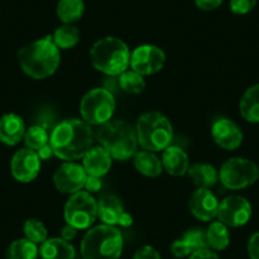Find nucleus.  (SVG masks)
Returning a JSON list of instances; mask_svg holds the SVG:
<instances>
[{
    "instance_id": "6",
    "label": "nucleus",
    "mask_w": 259,
    "mask_h": 259,
    "mask_svg": "<svg viewBox=\"0 0 259 259\" xmlns=\"http://www.w3.org/2000/svg\"><path fill=\"white\" fill-rule=\"evenodd\" d=\"M138 141L144 150L164 151L173 140V126L168 117L156 111L146 112L136 122Z\"/></svg>"
},
{
    "instance_id": "19",
    "label": "nucleus",
    "mask_w": 259,
    "mask_h": 259,
    "mask_svg": "<svg viewBox=\"0 0 259 259\" xmlns=\"http://www.w3.org/2000/svg\"><path fill=\"white\" fill-rule=\"evenodd\" d=\"M98 205V218L103 224L109 226L119 225L122 216L126 212L118 197L113 194H104L97 201Z\"/></svg>"
},
{
    "instance_id": "28",
    "label": "nucleus",
    "mask_w": 259,
    "mask_h": 259,
    "mask_svg": "<svg viewBox=\"0 0 259 259\" xmlns=\"http://www.w3.org/2000/svg\"><path fill=\"white\" fill-rule=\"evenodd\" d=\"M119 87L124 93L128 94H141L145 91V79L139 73L131 70H126L119 75Z\"/></svg>"
},
{
    "instance_id": "38",
    "label": "nucleus",
    "mask_w": 259,
    "mask_h": 259,
    "mask_svg": "<svg viewBox=\"0 0 259 259\" xmlns=\"http://www.w3.org/2000/svg\"><path fill=\"white\" fill-rule=\"evenodd\" d=\"M188 259H219V255L210 248L201 249V250L193 251Z\"/></svg>"
},
{
    "instance_id": "12",
    "label": "nucleus",
    "mask_w": 259,
    "mask_h": 259,
    "mask_svg": "<svg viewBox=\"0 0 259 259\" xmlns=\"http://www.w3.org/2000/svg\"><path fill=\"white\" fill-rule=\"evenodd\" d=\"M87 177L88 174L81 164L75 163V161H65L56 169L52 181L59 192L74 194L84 188Z\"/></svg>"
},
{
    "instance_id": "25",
    "label": "nucleus",
    "mask_w": 259,
    "mask_h": 259,
    "mask_svg": "<svg viewBox=\"0 0 259 259\" xmlns=\"http://www.w3.org/2000/svg\"><path fill=\"white\" fill-rule=\"evenodd\" d=\"M208 248L212 250H225L230 244V231L229 226L221 221H213L206 230Z\"/></svg>"
},
{
    "instance_id": "39",
    "label": "nucleus",
    "mask_w": 259,
    "mask_h": 259,
    "mask_svg": "<svg viewBox=\"0 0 259 259\" xmlns=\"http://www.w3.org/2000/svg\"><path fill=\"white\" fill-rule=\"evenodd\" d=\"M78 229H75L74 228V226H71V225H69V224H66V225L64 226V228H62V230H61V236H60V238H62L64 239V240H66V241H71V240H74V239H75V236H76V234H78Z\"/></svg>"
},
{
    "instance_id": "13",
    "label": "nucleus",
    "mask_w": 259,
    "mask_h": 259,
    "mask_svg": "<svg viewBox=\"0 0 259 259\" xmlns=\"http://www.w3.org/2000/svg\"><path fill=\"white\" fill-rule=\"evenodd\" d=\"M39 170H41V159L37 151L28 148L21 149L12 158V176L21 183H29L36 179Z\"/></svg>"
},
{
    "instance_id": "9",
    "label": "nucleus",
    "mask_w": 259,
    "mask_h": 259,
    "mask_svg": "<svg viewBox=\"0 0 259 259\" xmlns=\"http://www.w3.org/2000/svg\"><path fill=\"white\" fill-rule=\"evenodd\" d=\"M259 178V168L245 158H230L221 165L219 181L231 191L244 189L255 183Z\"/></svg>"
},
{
    "instance_id": "37",
    "label": "nucleus",
    "mask_w": 259,
    "mask_h": 259,
    "mask_svg": "<svg viewBox=\"0 0 259 259\" xmlns=\"http://www.w3.org/2000/svg\"><path fill=\"white\" fill-rule=\"evenodd\" d=\"M84 188H85V191L89 192V193H96V192H98L99 189L102 188L101 178H98V177L88 176L87 177L85 184H84Z\"/></svg>"
},
{
    "instance_id": "8",
    "label": "nucleus",
    "mask_w": 259,
    "mask_h": 259,
    "mask_svg": "<svg viewBox=\"0 0 259 259\" xmlns=\"http://www.w3.org/2000/svg\"><path fill=\"white\" fill-rule=\"evenodd\" d=\"M98 218V205L96 198L87 191H79L71 194L65 203V223L78 230H87L93 226Z\"/></svg>"
},
{
    "instance_id": "11",
    "label": "nucleus",
    "mask_w": 259,
    "mask_h": 259,
    "mask_svg": "<svg viewBox=\"0 0 259 259\" xmlns=\"http://www.w3.org/2000/svg\"><path fill=\"white\" fill-rule=\"evenodd\" d=\"M251 205L243 196H229L219 205L218 219L229 228H240L250 220Z\"/></svg>"
},
{
    "instance_id": "2",
    "label": "nucleus",
    "mask_w": 259,
    "mask_h": 259,
    "mask_svg": "<svg viewBox=\"0 0 259 259\" xmlns=\"http://www.w3.org/2000/svg\"><path fill=\"white\" fill-rule=\"evenodd\" d=\"M60 50L51 36L31 42L18 52L22 71L34 80H44L54 75L60 66Z\"/></svg>"
},
{
    "instance_id": "27",
    "label": "nucleus",
    "mask_w": 259,
    "mask_h": 259,
    "mask_svg": "<svg viewBox=\"0 0 259 259\" xmlns=\"http://www.w3.org/2000/svg\"><path fill=\"white\" fill-rule=\"evenodd\" d=\"M39 250L36 243L27 238L17 239L8 246L6 253L7 259H37Z\"/></svg>"
},
{
    "instance_id": "33",
    "label": "nucleus",
    "mask_w": 259,
    "mask_h": 259,
    "mask_svg": "<svg viewBox=\"0 0 259 259\" xmlns=\"http://www.w3.org/2000/svg\"><path fill=\"white\" fill-rule=\"evenodd\" d=\"M170 251L176 258H186L192 254L191 249L188 248L186 243H184L183 239H177L173 241V244L170 245Z\"/></svg>"
},
{
    "instance_id": "31",
    "label": "nucleus",
    "mask_w": 259,
    "mask_h": 259,
    "mask_svg": "<svg viewBox=\"0 0 259 259\" xmlns=\"http://www.w3.org/2000/svg\"><path fill=\"white\" fill-rule=\"evenodd\" d=\"M182 239L188 245L192 253L201 250V249L208 248L207 239H206V231H203L202 229H189V230H187L183 234Z\"/></svg>"
},
{
    "instance_id": "3",
    "label": "nucleus",
    "mask_w": 259,
    "mask_h": 259,
    "mask_svg": "<svg viewBox=\"0 0 259 259\" xmlns=\"http://www.w3.org/2000/svg\"><path fill=\"white\" fill-rule=\"evenodd\" d=\"M94 136L99 145L116 160H127L138 151L139 141L135 126L123 119H109L99 126Z\"/></svg>"
},
{
    "instance_id": "10",
    "label": "nucleus",
    "mask_w": 259,
    "mask_h": 259,
    "mask_svg": "<svg viewBox=\"0 0 259 259\" xmlns=\"http://www.w3.org/2000/svg\"><path fill=\"white\" fill-rule=\"evenodd\" d=\"M165 64V52L154 45L138 46L130 56V66L143 76L154 75L163 69Z\"/></svg>"
},
{
    "instance_id": "20",
    "label": "nucleus",
    "mask_w": 259,
    "mask_h": 259,
    "mask_svg": "<svg viewBox=\"0 0 259 259\" xmlns=\"http://www.w3.org/2000/svg\"><path fill=\"white\" fill-rule=\"evenodd\" d=\"M42 259H74L75 248L62 238H47L38 248Z\"/></svg>"
},
{
    "instance_id": "18",
    "label": "nucleus",
    "mask_w": 259,
    "mask_h": 259,
    "mask_svg": "<svg viewBox=\"0 0 259 259\" xmlns=\"http://www.w3.org/2000/svg\"><path fill=\"white\" fill-rule=\"evenodd\" d=\"M163 169L173 177L186 176L189 169V158L183 149L178 146H168L161 156Z\"/></svg>"
},
{
    "instance_id": "23",
    "label": "nucleus",
    "mask_w": 259,
    "mask_h": 259,
    "mask_svg": "<svg viewBox=\"0 0 259 259\" xmlns=\"http://www.w3.org/2000/svg\"><path fill=\"white\" fill-rule=\"evenodd\" d=\"M239 111L245 121L259 123V84H255L244 92L239 102Z\"/></svg>"
},
{
    "instance_id": "34",
    "label": "nucleus",
    "mask_w": 259,
    "mask_h": 259,
    "mask_svg": "<svg viewBox=\"0 0 259 259\" xmlns=\"http://www.w3.org/2000/svg\"><path fill=\"white\" fill-rule=\"evenodd\" d=\"M133 259H161V255L154 246L144 245L136 250Z\"/></svg>"
},
{
    "instance_id": "16",
    "label": "nucleus",
    "mask_w": 259,
    "mask_h": 259,
    "mask_svg": "<svg viewBox=\"0 0 259 259\" xmlns=\"http://www.w3.org/2000/svg\"><path fill=\"white\" fill-rule=\"evenodd\" d=\"M26 124L21 116L7 113L0 117V143L14 146L21 143L26 134Z\"/></svg>"
},
{
    "instance_id": "24",
    "label": "nucleus",
    "mask_w": 259,
    "mask_h": 259,
    "mask_svg": "<svg viewBox=\"0 0 259 259\" xmlns=\"http://www.w3.org/2000/svg\"><path fill=\"white\" fill-rule=\"evenodd\" d=\"M85 4L83 0H60L56 7V14L64 24H73L83 17Z\"/></svg>"
},
{
    "instance_id": "1",
    "label": "nucleus",
    "mask_w": 259,
    "mask_h": 259,
    "mask_svg": "<svg viewBox=\"0 0 259 259\" xmlns=\"http://www.w3.org/2000/svg\"><path fill=\"white\" fill-rule=\"evenodd\" d=\"M93 130L84 119H64L55 126L50 135V146L54 155L65 161H75L93 148Z\"/></svg>"
},
{
    "instance_id": "41",
    "label": "nucleus",
    "mask_w": 259,
    "mask_h": 259,
    "mask_svg": "<svg viewBox=\"0 0 259 259\" xmlns=\"http://www.w3.org/2000/svg\"><path fill=\"white\" fill-rule=\"evenodd\" d=\"M134 224V218L130 215L128 212H124L123 216H122L121 221H119V226L122 228H130V226Z\"/></svg>"
},
{
    "instance_id": "17",
    "label": "nucleus",
    "mask_w": 259,
    "mask_h": 259,
    "mask_svg": "<svg viewBox=\"0 0 259 259\" xmlns=\"http://www.w3.org/2000/svg\"><path fill=\"white\" fill-rule=\"evenodd\" d=\"M83 168L88 176L102 178L109 171L112 166V156L104 148L93 146L85 155L83 156Z\"/></svg>"
},
{
    "instance_id": "32",
    "label": "nucleus",
    "mask_w": 259,
    "mask_h": 259,
    "mask_svg": "<svg viewBox=\"0 0 259 259\" xmlns=\"http://www.w3.org/2000/svg\"><path fill=\"white\" fill-rule=\"evenodd\" d=\"M256 2L258 0H230L229 7H230V11L234 14L244 16V14L250 13L255 8Z\"/></svg>"
},
{
    "instance_id": "5",
    "label": "nucleus",
    "mask_w": 259,
    "mask_h": 259,
    "mask_svg": "<svg viewBox=\"0 0 259 259\" xmlns=\"http://www.w3.org/2000/svg\"><path fill=\"white\" fill-rule=\"evenodd\" d=\"M128 46L117 37H104L92 46L89 57L93 68L109 76L121 75L130 66Z\"/></svg>"
},
{
    "instance_id": "15",
    "label": "nucleus",
    "mask_w": 259,
    "mask_h": 259,
    "mask_svg": "<svg viewBox=\"0 0 259 259\" xmlns=\"http://www.w3.org/2000/svg\"><path fill=\"white\" fill-rule=\"evenodd\" d=\"M211 135L216 145L225 150H236L243 144V131L238 123L229 118H220L213 122Z\"/></svg>"
},
{
    "instance_id": "30",
    "label": "nucleus",
    "mask_w": 259,
    "mask_h": 259,
    "mask_svg": "<svg viewBox=\"0 0 259 259\" xmlns=\"http://www.w3.org/2000/svg\"><path fill=\"white\" fill-rule=\"evenodd\" d=\"M23 233L28 240L36 244H42L49 238V231L45 224L37 219H28L23 225Z\"/></svg>"
},
{
    "instance_id": "4",
    "label": "nucleus",
    "mask_w": 259,
    "mask_h": 259,
    "mask_svg": "<svg viewBox=\"0 0 259 259\" xmlns=\"http://www.w3.org/2000/svg\"><path fill=\"white\" fill-rule=\"evenodd\" d=\"M123 251V236L116 226L106 224L88 229L80 243L83 259H119Z\"/></svg>"
},
{
    "instance_id": "40",
    "label": "nucleus",
    "mask_w": 259,
    "mask_h": 259,
    "mask_svg": "<svg viewBox=\"0 0 259 259\" xmlns=\"http://www.w3.org/2000/svg\"><path fill=\"white\" fill-rule=\"evenodd\" d=\"M37 154H38V156L41 160H49V159L54 155V151H52L50 144H47L46 146H44V148L39 149V150L37 151Z\"/></svg>"
},
{
    "instance_id": "7",
    "label": "nucleus",
    "mask_w": 259,
    "mask_h": 259,
    "mask_svg": "<svg viewBox=\"0 0 259 259\" xmlns=\"http://www.w3.org/2000/svg\"><path fill=\"white\" fill-rule=\"evenodd\" d=\"M81 118L92 126H101L112 119L116 109L113 94L104 88H94L80 101Z\"/></svg>"
},
{
    "instance_id": "36",
    "label": "nucleus",
    "mask_w": 259,
    "mask_h": 259,
    "mask_svg": "<svg viewBox=\"0 0 259 259\" xmlns=\"http://www.w3.org/2000/svg\"><path fill=\"white\" fill-rule=\"evenodd\" d=\"M224 3V0H194V4L198 9L205 12L215 11L218 9L221 4Z\"/></svg>"
},
{
    "instance_id": "29",
    "label": "nucleus",
    "mask_w": 259,
    "mask_h": 259,
    "mask_svg": "<svg viewBox=\"0 0 259 259\" xmlns=\"http://www.w3.org/2000/svg\"><path fill=\"white\" fill-rule=\"evenodd\" d=\"M23 141L27 148L31 149V150L38 151L39 149L44 148L50 143V135L44 126L34 124V126H31L28 130H26Z\"/></svg>"
},
{
    "instance_id": "21",
    "label": "nucleus",
    "mask_w": 259,
    "mask_h": 259,
    "mask_svg": "<svg viewBox=\"0 0 259 259\" xmlns=\"http://www.w3.org/2000/svg\"><path fill=\"white\" fill-rule=\"evenodd\" d=\"M187 176L198 188H211L219 182V170L207 163H194L189 165Z\"/></svg>"
},
{
    "instance_id": "35",
    "label": "nucleus",
    "mask_w": 259,
    "mask_h": 259,
    "mask_svg": "<svg viewBox=\"0 0 259 259\" xmlns=\"http://www.w3.org/2000/svg\"><path fill=\"white\" fill-rule=\"evenodd\" d=\"M248 254L250 259H259V231L254 233L248 240Z\"/></svg>"
},
{
    "instance_id": "26",
    "label": "nucleus",
    "mask_w": 259,
    "mask_h": 259,
    "mask_svg": "<svg viewBox=\"0 0 259 259\" xmlns=\"http://www.w3.org/2000/svg\"><path fill=\"white\" fill-rule=\"evenodd\" d=\"M52 41L59 50H69L75 47L80 41V32L74 24H62L55 29Z\"/></svg>"
},
{
    "instance_id": "14",
    "label": "nucleus",
    "mask_w": 259,
    "mask_h": 259,
    "mask_svg": "<svg viewBox=\"0 0 259 259\" xmlns=\"http://www.w3.org/2000/svg\"><path fill=\"white\" fill-rule=\"evenodd\" d=\"M219 205L220 202L218 197L210 188H197L192 193L188 202L192 215L197 220L205 221V223L218 218Z\"/></svg>"
},
{
    "instance_id": "22",
    "label": "nucleus",
    "mask_w": 259,
    "mask_h": 259,
    "mask_svg": "<svg viewBox=\"0 0 259 259\" xmlns=\"http://www.w3.org/2000/svg\"><path fill=\"white\" fill-rule=\"evenodd\" d=\"M134 165L140 174L150 178L159 177L163 171V164L155 153L149 150L136 151L134 155Z\"/></svg>"
}]
</instances>
